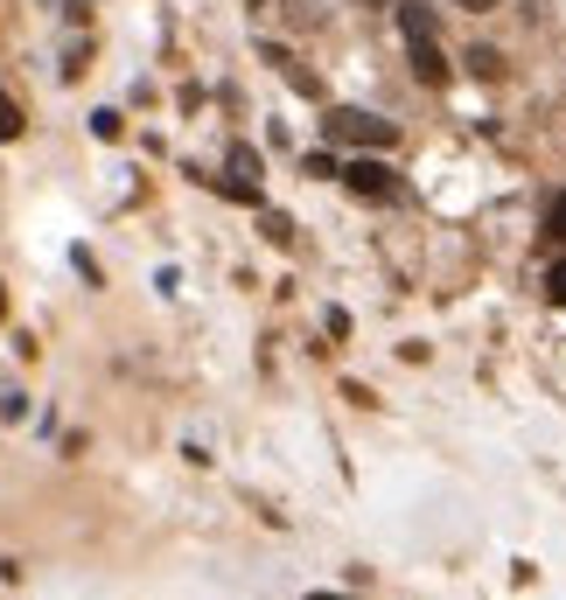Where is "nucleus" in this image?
Wrapping results in <instances>:
<instances>
[{"instance_id": "obj_1", "label": "nucleus", "mask_w": 566, "mask_h": 600, "mask_svg": "<svg viewBox=\"0 0 566 600\" xmlns=\"http://www.w3.org/2000/svg\"><path fill=\"white\" fill-rule=\"evenodd\" d=\"M322 126H329V140H343V147H392V140H399V126H392V119H378V112H357V106L329 112Z\"/></svg>"}, {"instance_id": "obj_2", "label": "nucleus", "mask_w": 566, "mask_h": 600, "mask_svg": "<svg viewBox=\"0 0 566 600\" xmlns=\"http://www.w3.org/2000/svg\"><path fill=\"white\" fill-rule=\"evenodd\" d=\"M343 181H350L357 196H399V181H392V168H384L378 154H357V161L343 168Z\"/></svg>"}, {"instance_id": "obj_3", "label": "nucleus", "mask_w": 566, "mask_h": 600, "mask_svg": "<svg viewBox=\"0 0 566 600\" xmlns=\"http://www.w3.org/2000/svg\"><path fill=\"white\" fill-rule=\"evenodd\" d=\"M406 49H413V77H420V85H433V91H441L448 85V57H441V49H433V36H420V42H406Z\"/></svg>"}, {"instance_id": "obj_4", "label": "nucleus", "mask_w": 566, "mask_h": 600, "mask_svg": "<svg viewBox=\"0 0 566 600\" xmlns=\"http://www.w3.org/2000/svg\"><path fill=\"white\" fill-rule=\"evenodd\" d=\"M399 29H406V42L433 36V8H427V0H399Z\"/></svg>"}, {"instance_id": "obj_5", "label": "nucleus", "mask_w": 566, "mask_h": 600, "mask_svg": "<svg viewBox=\"0 0 566 600\" xmlns=\"http://www.w3.org/2000/svg\"><path fill=\"white\" fill-rule=\"evenodd\" d=\"M0 140H21V106L0 91Z\"/></svg>"}, {"instance_id": "obj_6", "label": "nucleus", "mask_w": 566, "mask_h": 600, "mask_svg": "<svg viewBox=\"0 0 566 600\" xmlns=\"http://www.w3.org/2000/svg\"><path fill=\"white\" fill-rule=\"evenodd\" d=\"M469 70L476 77H504V57H497V49H469Z\"/></svg>"}, {"instance_id": "obj_7", "label": "nucleus", "mask_w": 566, "mask_h": 600, "mask_svg": "<svg viewBox=\"0 0 566 600\" xmlns=\"http://www.w3.org/2000/svg\"><path fill=\"white\" fill-rule=\"evenodd\" d=\"M546 238H559V245H566V189L553 196V210H546Z\"/></svg>"}, {"instance_id": "obj_8", "label": "nucleus", "mask_w": 566, "mask_h": 600, "mask_svg": "<svg viewBox=\"0 0 566 600\" xmlns=\"http://www.w3.org/2000/svg\"><path fill=\"white\" fill-rule=\"evenodd\" d=\"M546 301H553V307H566V258H559V266L546 273Z\"/></svg>"}, {"instance_id": "obj_9", "label": "nucleus", "mask_w": 566, "mask_h": 600, "mask_svg": "<svg viewBox=\"0 0 566 600\" xmlns=\"http://www.w3.org/2000/svg\"><path fill=\"white\" fill-rule=\"evenodd\" d=\"M91 134L98 140H119V112H91Z\"/></svg>"}, {"instance_id": "obj_10", "label": "nucleus", "mask_w": 566, "mask_h": 600, "mask_svg": "<svg viewBox=\"0 0 566 600\" xmlns=\"http://www.w3.org/2000/svg\"><path fill=\"white\" fill-rule=\"evenodd\" d=\"M266 238H273V245H287V238H294V224L280 217V210H266Z\"/></svg>"}, {"instance_id": "obj_11", "label": "nucleus", "mask_w": 566, "mask_h": 600, "mask_svg": "<svg viewBox=\"0 0 566 600\" xmlns=\"http://www.w3.org/2000/svg\"><path fill=\"white\" fill-rule=\"evenodd\" d=\"M455 8H497V0H455Z\"/></svg>"}, {"instance_id": "obj_12", "label": "nucleus", "mask_w": 566, "mask_h": 600, "mask_svg": "<svg viewBox=\"0 0 566 600\" xmlns=\"http://www.w3.org/2000/svg\"><path fill=\"white\" fill-rule=\"evenodd\" d=\"M0 315H8V294H0Z\"/></svg>"}, {"instance_id": "obj_13", "label": "nucleus", "mask_w": 566, "mask_h": 600, "mask_svg": "<svg viewBox=\"0 0 566 600\" xmlns=\"http://www.w3.org/2000/svg\"><path fill=\"white\" fill-rule=\"evenodd\" d=\"M252 8H260V0H252Z\"/></svg>"}]
</instances>
